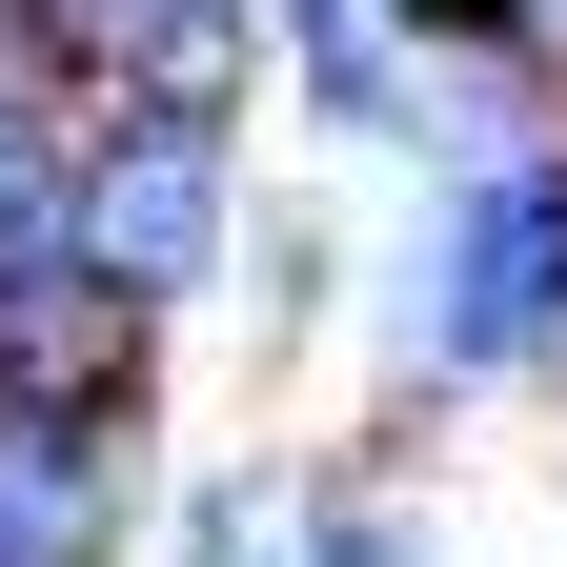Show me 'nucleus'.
Returning a JSON list of instances; mask_svg holds the SVG:
<instances>
[{
  "instance_id": "2",
  "label": "nucleus",
  "mask_w": 567,
  "mask_h": 567,
  "mask_svg": "<svg viewBox=\"0 0 567 567\" xmlns=\"http://www.w3.org/2000/svg\"><path fill=\"white\" fill-rule=\"evenodd\" d=\"M527 344H567V163H507L446 224V264H425V365H527Z\"/></svg>"
},
{
  "instance_id": "4",
  "label": "nucleus",
  "mask_w": 567,
  "mask_h": 567,
  "mask_svg": "<svg viewBox=\"0 0 567 567\" xmlns=\"http://www.w3.org/2000/svg\"><path fill=\"white\" fill-rule=\"evenodd\" d=\"M0 567H102V466H82V425H21V405H0Z\"/></svg>"
},
{
  "instance_id": "7",
  "label": "nucleus",
  "mask_w": 567,
  "mask_h": 567,
  "mask_svg": "<svg viewBox=\"0 0 567 567\" xmlns=\"http://www.w3.org/2000/svg\"><path fill=\"white\" fill-rule=\"evenodd\" d=\"M305 567H425V547H405L385 507H305Z\"/></svg>"
},
{
  "instance_id": "9",
  "label": "nucleus",
  "mask_w": 567,
  "mask_h": 567,
  "mask_svg": "<svg viewBox=\"0 0 567 567\" xmlns=\"http://www.w3.org/2000/svg\"><path fill=\"white\" fill-rule=\"evenodd\" d=\"M0 102H41V41H21V0H0Z\"/></svg>"
},
{
  "instance_id": "6",
  "label": "nucleus",
  "mask_w": 567,
  "mask_h": 567,
  "mask_svg": "<svg viewBox=\"0 0 567 567\" xmlns=\"http://www.w3.org/2000/svg\"><path fill=\"white\" fill-rule=\"evenodd\" d=\"M61 224H82V142H61V102H0V284L61 264Z\"/></svg>"
},
{
  "instance_id": "1",
  "label": "nucleus",
  "mask_w": 567,
  "mask_h": 567,
  "mask_svg": "<svg viewBox=\"0 0 567 567\" xmlns=\"http://www.w3.org/2000/svg\"><path fill=\"white\" fill-rule=\"evenodd\" d=\"M61 264H102L122 305H183L203 264H224V122L203 102H122L82 142V224H61Z\"/></svg>"
},
{
  "instance_id": "5",
  "label": "nucleus",
  "mask_w": 567,
  "mask_h": 567,
  "mask_svg": "<svg viewBox=\"0 0 567 567\" xmlns=\"http://www.w3.org/2000/svg\"><path fill=\"white\" fill-rule=\"evenodd\" d=\"M183 21H203V0H21V41H41V102H61V82L142 102V82L183 61Z\"/></svg>"
},
{
  "instance_id": "3",
  "label": "nucleus",
  "mask_w": 567,
  "mask_h": 567,
  "mask_svg": "<svg viewBox=\"0 0 567 567\" xmlns=\"http://www.w3.org/2000/svg\"><path fill=\"white\" fill-rule=\"evenodd\" d=\"M142 344H163V305H122L102 264H21L0 284V405L21 425H82L102 446V405L142 385Z\"/></svg>"
},
{
  "instance_id": "8",
  "label": "nucleus",
  "mask_w": 567,
  "mask_h": 567,
  "mask_svg": "<svg viewBox=\"0 0 567 567\" xmlns=\"http://www.w3.org/2000/svg\"><path fill=\"white\" fill-rule=\"evenodd\" d=\"M284 41H305V61H324V41H365V0H284Z\"/></svg>"
}]
</instances>
